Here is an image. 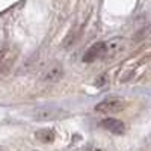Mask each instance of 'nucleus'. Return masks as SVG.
<instances>
[{"label":"nucleus","instance_id":"1","mask_svg":"<svg viewBox=\"0 0 151 151\" xmlns=\"http://www.w3.org/2000/svg\"><path fill=\"white\" fill-rule=\"evenodd\" d=\"M121 48H122V44H121L119 40H112V41H107V42H97L85 52L83 62L91 64V62H95L98 59H103V58H107V56L118 53Z\"/></svg>","mask_w":151,"mask_h":151},{"label":"nucleus","instance_id":"2","mask_svg":"<svg viewBox=\"0 0 151 151\" xmlns=\"http://www.w3.org/2000/svg\"><path fill=\"white\" fill-rule=\"evenodd\" d=\"M125 107V101L119 97H107L104 100H101L100 103H97L95 106V112L98 113H116L121 112Z\"/></svg>","mask_w":151,"mask_h":151},{"label":"nucleus","instance_id":"3","mask_svg":"<svg viewBox=\"0 0 151 151\" xmlns=\"http://www.w3.org/2000/svg\"><path fill=\"white\" fill-rule=\"evenodd\" d=\"M17 48L12 45H6L0 50V73L6 74L12 67H14L15 60H17Z\"/></svg>","mask_w":151,"mask_h":151},{"label":"nucleus","instance_id":"4","mask_svg":"<svg viewBox=\"0 0 151 151\" xmlns=\"http://www.w3.org/2000/svg\"><path fill=\"white\" fill-rule=\"evenodd\" d=\"M62 115V110L55 106H44L40 109H35L33 118L40 121H48V119H56Z\"/></svg>","mask_w":151,"mask_h":151},{"label":"nucleus","instance_id":"5","mask_svg":"<svg viewBox=\"0 0 151 151\" xmlns=\"http://www.w3.org/2000/svg\"><path fill=\"white\" fill-rule=\"evenodd\" d=\"M62 77H64V68H62L60 65H52L42 73V80L47 82V83L59 82Z\"/></svg>","mask_w":151,"mask_h":151},{"label":"nucleus","instance_id":"6","mask_svg":"<svg viewBox=\"0 0 151 151\" xmlns=\"http://www.w3.org/2000/svg\"><path fill=\"white\" fill-rule=\"evenodd\" d=\"M101 125L110 133L113 134H122L125 132V125L122 121L116 119V118H106L101 121Z\"/></svg>","mask_w":151,"mask_h":151},{"label":"nucleus","instance_id":"7","mask_svg":"<svg viewBox=\"0 0 151 151\" xmlns=\"http://www.w3.org/2000/svg\"><path fill=\"white\" fill-rule=\"evenodd\" d=\"M35 137L38 141H41L44 144H48V142H53L55 139V132L50 130V129H41L35 133Z\"/></svg>","mask_w":151,"mask_h":151}]
</instances>
